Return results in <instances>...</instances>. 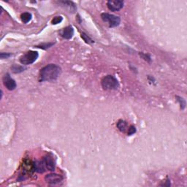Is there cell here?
<instances>
[{"mask_svg": "<svg viewBox=\"0 0 187 187\" xmlns=\"http://www.w3.org/2000/svg\"><path fill=\"white\" fill-rule=\"evenodd\" d=\"M3 83L5 86L10 91L14 90V89L16 88V81L10 78V75L9 74H6L5 76H4Z\"/></svg>", "mask_w": 187, "mask_h": 187, "instance_id": "7", "label": "cell"}, {"mask_svg": "<svg viewBox=\"0 0 187 187\" xmlns=\"http://www.w3.org/2000/svg\"><path fill=\"white\" fill-rule=\"evenodd\" d=\"M45 180L50 184H57L62 181L63 177L57 174H48L45 177Z\"/></svg>", "mask_w": 187, "mask_h": 187, "instance_id": "5", "label": "cell"}, {"mask_svg": "<svg viewBox=\"0 0 187 187\" xmlns=\"http://www.w3.org/2000/svg\"><path fill=\"white\" fill-rule=\"evenodd\" d=\"M177 97V99H178V102H180L181 109H184L185 105H186V103H185V100L183 98H181V97Z\"/></svg>", "mask_w": 187, "mask_h": 187, "instance_id": "16", "label": "cell"}, {"mask_svg": "<svg viewBox=\"0 0 187 187\" xmlns=\"http://www.w3.org/2000/svg\"><path fill=\"white\" fill-rule=\"evenodd\" d=\"M136 132V129L134 126H131L130 128H129L128 131V135H132V134H134Z\"/></svg>", "mask_w": 187, "mask_h": 187, "instance_id": "17", "label": "cell"}, {"mask_svg": "<svg viewBox=\"0 0 187 187\" xmlns=\"http://www.w3.org/2000/svg\"><path fill=\"white\" fill-rule=\"evenodd\" d=\"M81 37L83 39V40L85 41L86 43L89 44V43H93V42H94V41L91 40L90 37H88V35H86L85 33H82L81 34Z\"/></svg>", "mask_w": 187, "mask_h": 187, "instance_id": "14", "label": "cell"}, {"mask_svg": "<svg viewBox=\"0 0 187 187\" xmlns=\"http://www.w3.org/2000/svg\"><path fill=\"white\" fill-rule=\"evenodd\" d=\"M20 18H21L22 21L24 23L27 24L28 22H29L31 19V14L29 13H24L21 14L20 16Z\"/></svg>", "mask_w": 187, "mask_h": 187, "instance_id": "12", "label": "cell"}, {"mask_svg": "<svg viewBox=\"0 0 187 187\" xmlns=\"http://www.w3.org/2000/svg\"><path fill=\"white\" fill-rule=\"evenodd\" d=\"M101 18L105 22H107V23L109 24L110 27H118L121 22V19L119 17L112 14L102 13L101 15Z\"/></svg>", "mask_w": 187, "mask_h": 187, "instance_id": "4", "label": "cell"}, {"mask_svg": "<svg viewBox=\"0 0 187 187\" xmlns=\"http://www.w3.org/2000/svg\"><path fill=\"white\" fill-rule=\"evenodd\" d=\"M13 72H15V73H18V72H23L24 70V68L21 66H17V65H14L13 67H12Z\"/></svg>", "mask_w": 187, "mask_h": 187, "instance_id": "13", "label": "cell"}, {"mask_svg": "<svg viewBox=\"0 0 187 187\" xmlns=\"http://www.w3.org/2000/svg\"><path fill=\"white\" fill-rule=\"evenodd\" d=\"M43 162L45 166L48 170L50 171H54L55 170V167H56V164H55V161L53 159V157L50 155H47L44 157L43 159Z\"/></svg>", "mask_w": 187, "mask_h": 187, "instance_id": "8", "label": "cell"}, {"mask_svg": "<svg viewBox=\"0 0 187 187\" xmlns=\"http://www.w3.org/2000/svg\"><path fill=\"white\" fill-rule=\"evenodd\" d=\"M102 86L105 90H116L119 87V83L113 76L107 75L102 80Z\"/></svg>", "mask_w": 187, "mask_h": 187, "instance_id": "2", "label": "cell"}, {"mask_svg": "<svg viewBox=\"0 0 187 187\" xmlns=\"http://www.w3.org/2000/svg\"><path fill=\"white\" fill-rule=\"evenodd\" d=\"M62 20H63V18L61 16L54 17V18H53V20H51V23L52 24H53V25H56V24L61 23V22L62 21Z\"/></svg>", "mask_w": 187, "mask_h": 187, "instance_id": "15", "label": "cell"}, {"mask_svg": "<svg viewBox=\"0 0 187 187\" xmlns=\"http://www.w3.org/2000/svg\"><path fill=\"white\" fill-rule=\"evenodd\" d=\"M0 57H1V59H7V58H9L10 57H11V54L10 53H2L1 55H0Z\"/></svg>", "mask_w": 187, "mask_h": 187, "instance_id": "18", "label": "cell"}, {"mask_svg": "<svg viewBox=\"0 0 187 187\" xmlns=\"http://www.w3.org/2000/svg\"><path fill=\"white\" fill-rule=\"evenodd\" d=\"M61 73V68L56 64L47 65L44 67L40 72V81H52L57 80Z\"/></svg>", "mask_w": 187, "mask_h": 187, "instance_id": "1", "label": "cell"}, {"mask_svg": "<svg viewBox=\"0 0 187 187\" xmlns=\"http://www.w3.org/2000/svg\"><path fill=\"white\" fill-rule=\"evenodd\" d=\"M45 167H46V166H45L43 161L38 162L35 164V170L37 171L38 173H43V172L46 170Z\"/></svg>", "mask_w": 187, "mask_h": 187, "instance_id": "10", "label": "cell"}, {"mask_svg": "<svg viewBox=\"0 0 187 187\" xmlns=\"http://www.w3.org/2000/svg\"><path fill=\"white\" fill-rule=\"evenodd\" d=\"M117 127L121 132H124L127 128V123L125 121L123 120L119 121L117 123Z\"/></svg>", "mask_w": 187, "mask_h": 187, "instance_id": "11", "label": "cell"}, {"mask_svg": "<svg viewBox=\"0 0 187 187\" xmlns=\"http://www.w3.org/2000/svg\"><path fill=\"white\" fill-rule=\"evenodd\" d=\"M61 36L64 39H71L74 35V29L72 27H67L60 31Z\"/></svg>", "mask_w": 187, "mask_h": 187, "instance_id": "9", "label": "cell"}, {"mask_svg": "<svg viewBox=\"0 0 187 187\" xmlns=\"http://www.w3.org/2000/svg\"><path fill=\"white\" fill-rule=\"evenodd\" d=\"M107 5L110 10L119 11L124 7V2L120 1V0H116V1L110 0V1L108 2Z\"/></svg>", "mask_w": 187, "mask_h": 187, "instance_id": "6", "label": "cell"}, {"mask_svg": "<svg viewBox=\"0 0 187 187\" xmlns=\"http://www.w3.org/2000/svg\"><path fill=\"white\" fill-rule=\"evenodd\" d=\"M39 57V54L37 51H31L27 52V53L22 56L20 59V61L22 64L29 65L35 62Z\"/></svg>", "mask_w": 187, "mask_h": 187, "instance_id": "3", "label": "cell"}]
</instances>
